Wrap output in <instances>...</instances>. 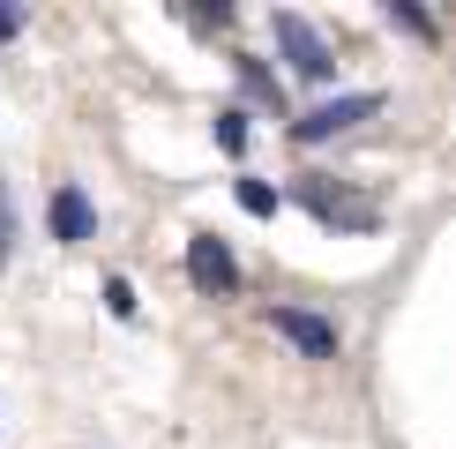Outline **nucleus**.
<instances>
[{"instance_id": "nucleus-1", "label": "nucleus", "mask_w": 456, "mask_h": 449, "mask_svg": "<svg viewBox=\"0 0 456 449\" xmlns=\"http://www.w3.org/2000/svg\"><path fill=\"white\" fill-rule=\"evenodd\" d=\"M374 112H382V90H345V98H322L314 112H299V120H292V143H330V135H345V127L374 120Z\"/></svg>"}, {"instance_id": "nucleus-2", "label": "nucleus", "mask_w": 456, "mask_h": 449, "mask_svg": "<svg viewBox=\"0 0 456 449\" xmlns=\"http://www.w3.org/2000/svg\"><path fill=\"white\" fill-rule=\"evenodd\" d=\"M187 285H195L202 299L240 292V262H232V248H224L217 233H195V240H187Z\"/></svg>"}, {"instance_id": "nucleus-3", "label": "nucleus", "mask_w": 456, "mask_h": 449, "mask_svg": "<svg viewBox=\"0 0 456 449\" xmlns=\"http://www.w3.org/2000/svg\"><path fill=\"white\" fill-rule=\"evenodd\" d=\"M277 45L292 53V75H307V83H330V45H322V30L307 23V15H292V8H277Z\"/></svg>"}, {"instance_id": "nucleus-4", "label": "nucleus", "mask_w": 456, "mask_h": 449, "mask_svg": "<svg viewBox=\"0 0 456 449\" xmlns=\"http://www.w3.org/2000/svg\"><path fill=\"white\" fill-rule=\"evenodd\" d=\"M270 330L284 337V345H299L307 360H337V322H322V314H307V307H270Z\"/></svg>"}, {"instance_id": "nucleus-5", "label": "nucleus", "mask_w": 456, "mask_h": 449, "mask_svg": "<svg viewBox=\"0 0 456 449\" xmlns=\"http://www.w3.org/2000/svg\"><path fill=\"white\" fill-rule=\"evenodd\" d=\"M299 202H307L322 224H352V233H367V224H374V202H359V195H345V187H330V180H307V187H299Z\"/></svg>"}, {"instance_id": "nucleus-6", "label": "nucleus", "mask_w": 456, "mask_h": 449, "mask_svg": "<svg viewBox=\"0 0 456 449\" xmlns=\"http://www.w3.org/2000/svg\"><path fill=\"white\" fill-rule=\"evenodd\" d=\"M98 233V217H90V195L83 187H53V240H68V248H83V240Z\"/></svg>"}, {"instance_id": "nucleus-7", "label": "nucleus", "mask_w": 456, "mask_h": 449, "mask_svg": "<svg viewBox=\"0 0 456 449\" xmlns=\"http://www.w3.org/2000/svg\"><path fill=\"white\" fill-rule=\"evenodd\" d=\"M240 210L247 217H277V187L270 180H240Z\"/></svg>"}, {"instance_id": "nucleus-8", "label": "nucleus", "mask_w": 456, "mask_h": 449, "mask_svg": "<svg viewBox=\"0 0 456 449\" xmlns=\"http://www.w3.org/2000/svg\"><path fill=\"white\" fill-rule=\"evenodd\" d=\"M389 23H396V30H411V37H427V45H434V37H442V30H434V15L404 8V0H389Z\"/></svg>"}, {"instance_id": "nucleus-9", "label": "nucleus", "mask_w": 456, "mask_h": 449, "mask_svg": "<svg viewBox=\"0 0 456 449\" xmlns=\"http://www.w3.org/2000/svg\"><path fill=\"white\" fill-rule=\"evenodd\" d=\"M217 143L232 150V158L247 150V112H240V105H224V112H217Z\"/></svg>"}, {"instance_id": "nucleus-10", "label": "nucleus", "mask_w": 456, "mask_h": 449, "mask_svg": "<svg viewBox=\"0 0 456 449\" xmlns=\"http://www.w3.org/2000/svg\"><path fill=\"white\" fill-rule=\"evenodd\" d=\"M8 255H15V202H8V187H0V270H8Z\"/></svg>"}, {"instance_id": "nucleus-11", "label": "nucleus", "mask_w": 456, "mask_h": 449, "mask_svg": "<svg viewBox=\"0 0 456 449\" xmlns=\"http://www.w3.org/2000/svg\"><path fill=\"white\" fill-rule=\"evenodd\" d=\"M105 307L127 322V314H135V285H127V277H112V285H105Z\"/></svg>"}, {"instance_id": "nucleus-12", "label": "nucleus", "mask_w": 456, "mask_h": 449, "mask_svg": "<svg viewBox=\"0 0 456 449\" xmlns=\"http://www.w3.org/2000/svg\"><path fill=\"white\" fill-rule=\"evenodd\" d=\"M240 83H247V90H255V98H270V105H277V83H270V75H262L255 61H240Z\"/></svg>"}, {"instance_id": "nucleus-13", "label": "nucleus", "mask_w": 456, "mask_h": 449, "mask_svg": "<svg viewBox=\"0 0 456 449\" xmlns=\"http://www.w3.org/2000/svg\"><path fill=\"white\" fill-rule=\"evenodd\" d=\"M23 30V8H8V0H0V37H15Z\"/></svg>"}]
</instances>
